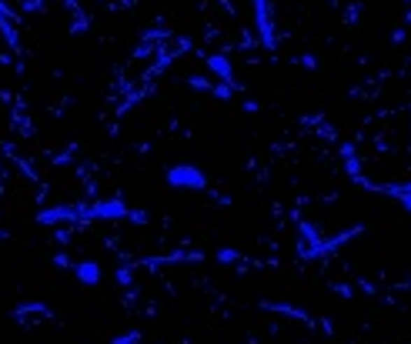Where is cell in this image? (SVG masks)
I'll use <instances>...</instances> for the list:
<instances>
[{"label":"cell","instance_id":"7a4b0ae2","mask_svg":"<svg viewBox=\"0 0 411 344\" xmlns=\"http://www.w3.org/2000/svg\"><path fill=\"white\" fill-rule=\"evenodd\" d=\"M87 221L91 217V204H57V208H47L37 214V224L54 227V224H67V221Z\"/></svg>","mask_w":411,"mask_h":344},{"label":"cell","instance_id":"5b68a950","mask_svg":"<svg viewBox=\"0 0 411 344\" xmlns=\"http://www.w3.org/2000/svg\"><path fill=\"white\" fill-rule=\"evenodd\" d=\"M254 20H258L261 44L274 47V20H271V10H268V0H254Z\"/></svg>","mask_w":411,"mask_h":344},{"label":"cell","instance_id":"ac0fdd59","mask_svg":"<svg viewBox=\"0 0 411 344\" xmlns=\"http://www.w3.org/2000/svg\"><path fill=\"white\" fill-rule=\"evenodd\" d=\"M187 84H191L194 90H204V94H211V87H214V84L204 74H191V77H187Z\"/></svg>","mask_w":411,"mask_h":344},{"label":"cell","instance_id":"f546056e","mask_svg":"<svg viewBox=\"0 0 411 344\" xmlns=\"http://www.w3.org/2000/svg\"><path fill=\"white\" fill-rule=\"evenodd\" d=\"M54 164H71V154H54Z\"/></svg>","mask_w":411,"mask_h":344},{"label":"cell","instance_id":"9c48e42d","mask_svg":"<svg viewBox=\"0 0 411 344\" xmlns=\"http://www.w3.org/2000/svg\"><path fill=\"white\" fill-rule=\"evenodd\" d=\"M14 317L20 321V324H31L27 317H50V308L47 304H41V301H24V304H17L14 308Z\"/></svg>","mask_w":411,"mask_h":344},{"label":"cell","instance_id":"3957f363","mask_svg":"<svg viewBox=\"0 0 411 344\" xmlns=\"http://www.w3.org/2000/svg\"><path fill=\"white\" fill-rule=\"evenodd\" d=\"M131 214V208L124 204L121 197H110V201H94L91 204V217L94 221H124Z\"/></svg>","mask_w":411,"mask_h":344},{"label":"cell","instance_id":"277c9868","mask_svg":"<svg viewBox=\"0 0 411 344\" xmlns=\"http://www.w3.org/2000/svg\"><path fill=\"white\" fill-rule=\"evenodd\" d=\"M17 20H20V17L14 14V10H10V7H7V3H3V0H0V37H3V44L10 47V50H20V34H17Z\"/></svg>","mask_w":411,"mask_h":344},{"label":"cell","instance_id":"cb8c5ba5","mask_svg":"<svg viewBox=\"0 0 411 344\" xmlns=\"http://www.w3.org/2000/svg\"><path fill=\"white\" fill-rule=\"evenodd\" d=\"M134 57H137V60L151 57V44H147V41H140V44H137V47H134Z\"/></svg>","mask_w":411,"mask_h":344},{"label":"cell","instance_id":"5bb4252c","mask_svg":"<svg viewBox=\"0 0 411 344\" xmlns=\"http://www.w3.org/2000/svg\"><path fill=\"white\" fill-rule=\"evenodd\" d=\"M234 84H224V80H217V84H214L211 87V97H217V101H231V97H234Z\"/></svg>","mask_w":411,"mask_h":344},{"label":"cell","instance_id":"2e32d148","mask_svg":"<svg viewBox=\"0 0 411 344\" xmlns=\"http://www.w3.org/2000/svg\"><path fill=\"white\" fill-rule=\"evenodd\" d=\"M361 14H365V3L358 0V3H351L348 10H345V24H351V27H354V24L361 20Z\"/></svg>","mask_w":411,"mask_h":344},{"label":"cell","instance_id":"8fae6325","mask_svg":"<svg viewBox=\"0 0 411 344\" xmlns=\"http://www.w3.org/2000/svg\"><path fill=\"white\" fill-rule=\"evenodd\" d=\"M298 234H301V251H308V248H318L321 241V231L311 221H298Z\"/></svg>","mask_w":411,"mask_h":344},{"label":"cell","instance_id":"6da1fadb","mask_svg":"<svg viewBox=\"0 0 411 344\" xmlns=\"http://www.w3.org/2000/svg\"><path fill=\"white\" fill-rule=\"evenodd\" d=\"M164 180H168V187H174V191H208V174L194 164L168 167Z\"/></svg>","mask_w":411,"mask_h":344},{"label":"cell","instance_id":"83f0119b","mask_svg":"<svg viewBox=\"0 0 411 344\" xmlns=\"http://www.w3.org/2000/svg\"><path fill=\"white\" fill-rule=\"evenodd\" d=\"M54 241H57V244H67V241H71V231H57V234H54Z\"/></svg>","mask_w":411,"mask_h":344},{"label":"cell","instance_id":"ba28073f","mask_svg":"<svg viewBox=\"0 0 411 344\" xmlns=\"http://www.w3.org/2000/svg\"><path fill=\"white\" fill-rule=\"evenodd\" d=\"M178 261H204V255H198V251H174V255H164V257H144V261H137L134 268H151V264H178Z\"/></svg>","mask_w":411,"mask_h":344},{"label":"cell","instance_id":"d4e9b609","mask_svg":"<svg viewBox=\"0 0 411 344\" xmlns=\"http://www.w3.org/2000/svg\"><path fill=\"white\" fill-rule=\"evenodd\" d=\"M137 341V331H127V334H121V338H114L110 344H134Z\"/></svg>","mask_w":411,"mask_h":344},{"label":"cell","instance_id":"603a6c76","mask_svg":"<svg viewBox=\"0 0 411 344\" xmlns=\"http://www.w3.org/2000/svg\"><path fill=\"white\" fill-rule=\"evenodd\" d=\"M171 34L168 30H151V34H144V41H147V44H157V41H168Z\"/></svg>","mask_w":411,"mask_h":344},{"label":"cell","instance_id":"d6986e66","mask_svg":"<svg viewBox=\"0 0 411 344\" xmlns=\"http://www.w3.org/2000/svg\"><path fill=\"white\" fill-rule=\"evenodd\" d=\"M214 257H217L221 264H241V261H244V257L238 255V251H231V248H224V251H217Z\"/></svg>","mask_w":411,"mask_h":344},{"label":"cell","instance_id":"4fadbf2b","mask_svg":"<svg viewBox=\"0 0 411 344\" xmlns=\"http://www.w3.org/2000/svg\"><path fill=\"white\" fill-rule=\"evenodd\" d=\"M261 308H268V311H277V315H291V317H298V321H308L305 311H301V308H291V304H274V301H264Z\"/></svg>","mask_w":411,"mask_h":344},{"label":"cell","instance_id":"e0dca14e","mask_svg":"<svg viewBox=\"0 0 411 344\" xmlns=\"http://www.w3.org/2000/svg\"><path fill=\"white\" fill-rule=\"evenodd\" d=\"M114 278H117V285L121 287H131L134 285V264H131V268H117L114 271Z\"/></svg>","mask_w":411,"mask_h":344},{"label":"cell","instance_id":"ffe728a7","mask_svg":"<svg viewBox=\"0 0 411 344\" xmlns=\"http://www.w3.org/2000/svg\"><path fill=\"white\" fill-rule=\"evenodd\" d=\"M20 7H24L27 14H47V3H44V0H20Z\"/></svg>","mask_w":411,"mask_h":344},{"label":"cell","instance_id":"8992f818","mask_svg":"<svg viewBox=\"0 0 411 344\" xmlns=\"http://www.w3.org/2000/svg\"><path fill=\"white\" fill-rule=\"evenodd\" d=\"M208 71H211L217 80H224V84H234V87H238V80H234V64H231L228 54H211V57H208Z\"/></svg>","mask_w":411,"mask_h":344},{"label":"cell","instance_id":"4316f807","mask_svg":"<svg viewBox=\"0 0 411 344\" xmlns=\"http://www.w3.org/2000/svg\"><path fill=\"white\" fill-rule=\"evenodd\" d=\"M244 110H247V114H258L261 104H258V101H244Z\"/></svg>","mask_w":411,"mask_h":344},{"label":"cell","instance_id":"9a60e30c","mask_svg":"<svg viewBox=\"0 0 411 344\" xmlns=\"http://www.w3.org/2000/svg\"><path fill=\"white\" fill-rule=\"evenodd\" d=\"M87 30H91V17L80 14V10H74V27H71V34L80 37V34H87Z\"/></svg>","mask_w":411,"mask_h":344},{"label":"cell","instance_id":"7c38bea8","mask_svg":"<svg viewBox=\"0 0 411 344\" xmlns=\"http://www.w3.org/2000/svg\"><path fill=\"white\" fill-rule=\"evenodd\" d=\"M341 157H345V171H348L354 180H361V164H358V154L351 144H341Z\"/></svg>","mask_w":411,"mask_h":344},{"label":"cell","instance_id":"7402d4cb","mask_svg":"<svg viewBox=\"0 0 411 344\" xmlns=\"http://www.w3.org/2000/svg\"><path fill=\"white\" fill-rule=\"evenodd\" d=\"M54 268L57 271H74V261L67 255H54Z\"/></svg>","mask_w":411,"mask_h":344},{"label":"cell","instance_id":"44dd1931","mask_svg":"<svg viewBox=\"0 0 411 344\" xmlns=\"http://www.w3.org/2000/svg\"><path fill=\"white\" fill-rule=\"evenodd\" d=\"M127 221H131V224H147V221H151V217H147V210H140V208H131V214H127Z\"/></svg>","mask_w":411,"mask_h":344},{"label":"cell","instance_id":"52a82bcc","mask_svg":"<svg viewBox=\"0 0 411 344\" xmlns=\"http://www.w3.org/2000/svg\"><path fill=\"white\" fill-rule=\"evenodd\" d=\"M74 274H77V281H80V285H87V287H97L101 285V278H104V271H101L97 261H77Z\"/></svg>","mask_w":411,"mask_h":344},{"label":"cell","instance_id":"4dcf8cb0","mask_svg":"<svg viewBox=\"0 0 411 344\" xmlns=\"http://www.w3.org/2000/svg\"><path fill=\"white\" fill-rule=\"evenodd\" d=\"M0 241H7V234H3V231H0Z\"/></svg>","mask_w":411,"mask_h":344},{"label":"cell","instance_id":"f1b7e54d","mask_svg":"<svg viewBox=\"0 0 411 344\" xmlns=\"http://www.w3.org/2000/svg\"><path fill=\"white\" fill-rule=\"evenodd\" d=\"M61 3L71 10V14H74V10H80V0H61Z\"/></svg>","mask_w":411,"mask_h":344},{"label":"cell","instance_id":"30bf717a","mask_svg":"<svg viewBox=\"0 0 411 344\" xmlns=\"http://www.w3.org/2000/svg\"><path fill=\"white\" fill-rule=\"evenodd\" d=\"M375 191H381V194L395 197V201H401L405 204V210L411 214V184H378Z\"/></svg>","mask_w":411,"mask_h":344},{"label":"cell","instance_id":"484cf974","mask_svg":"<svg viewBox=\"0 0 411 344\" xmlns=\"http://www.w3.org/2000/svg\"><path fill=\"white\" fill-rule=\"evenodd\" d=\"M298 64H301V67H311V71L318 67V60L311 57V54H301V57H298Z\"/></svg>","mask_w":411,"mask_h":344}]
</instances>
